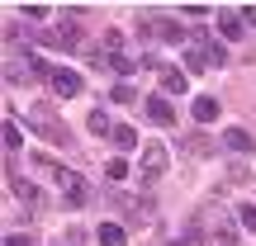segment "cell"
Here are the masks:
<instances>
[{
  "label": "cell",
  "instance_id": "cell-1",
  "mask_svg": "<svg viewBox=\"0 0 256 246\" xmlns=\"http://www.w3.org/2000/svg\"><path fill=\"white\" fill-rule=\"evenodd\" d=\"M194 237H200V246H238V223L209 204L194 213Z\"/></svg>",
  "mask_w": 256,
  "mask_h": 246
},
{
  "label": "cell",
  "instance_id": "cell-2",
  "mask_svg": "<svg viewBox=\"0 0 256 246\" xmlns=\"http://www.w3.org/2000/svg\"><path fill=\"white\" fill-rule=\"evenodd\" d=\"M34 161H38V171H43L48 175V180H52V185H62V194H66V204H86V185H81V175H76V171H66V166H57L52 161V156H34Z\"/></svg>",
  "mask_w": 256,
  "mask_h": 246
},
{
  "label": "cell",
  "instance_id": "cell-3",
  "mask_svg": "<svg viewBox=\"0 0 256 246\" xmlns=\"http://www.w3.org/2000/svg\"><path fill=\"white\" fill-rule=\"evenodd\" d=\"M138 28H142L147 38H162V43H185V28L176 24L171 14H152V9H147V14L138 19Z\"/></svg>",
  "mask_w": 256,
  "mask_h": 246
},
{
  "label": "cell",
  "instance_id": "cell-4",
  "mask_svg": "<svg viewBox=\"0 0 256 246\" xmlns=\"http://www.w3.org/2000/svg\"><path fill=\"white\" fill-rule=\"evenodd\" d=\"M166 166H171V156H166L162 142H147L142 147V185H156L166 175Z\"/></svg>",
  "mask_w": 256,
  "mask_h": 246
},
{
  "label": "cell",
  "instance_id": "cell-5",
  "mask_svg": "<svg viewBox=\"0 0 256 246\" xmlns=\"http://www.w3.org/2000/svg\"><path fill=\"white\" fill-rule=\"evenodd\" d=\"M76 19H81V9H66V14H62V24H57L52 28V43L57 47H81V24H76Z\"/></svg>",
  "mask_w": 256,
  "mask_h": 246
},
{
  "label": "cell",
  "instance_id": "cell-6",
  "mask_svg": "<svg viewBox=\"0 0 256 246\" xmlns=\"http://www.w3.org/2000/svg\"><path fill=\"white\" fill-rule=\"evenodd\" d=\"M28 119H34V128H38V133H48V137H52V142H72V133H66V128L57 123V119H52L48 109H38V104H28Z\"/></svg>",
  "mask_w": 256,
  "mask_h": 246
},
{
  "label": "cell",
  "instance_id": "cell-7",
  "mask_svg": "<svg viewBox=\"0 0 256 246\" xmlns=\"http://www.w3.org/2000/svg\"><path fill=\"white\" fill-rule=\"evenodd\" d=\"M48 81H52V90L62 95V100H72V95H81V76L66 71V66H57V71H48Z\"/></svg>",
  "mask_w": 256,
  "mask_h": 246
},
{
  "label": "cell",
  "instance_id": "cell-8",
  "mask_svg": "<svg viewBox=\"0 0 256 246\" xmlns=\"http://www.w3.org/2000/svg\"><path fill=\"white\" fill-rule=\"evenodd\" d=\"M10 190H14L19 199L28 204V209H43V190H38L34 180H19V175H10Z\"/></svg>",
  "mask_w": 256,
  "mask_h": 246
},
{
  "label": "cell",
  "instance_id": "cell-9",
  "mask_svg": "<svg viewBox=\"0 0 256 246\" xmlns=\"http://www.w3.org/2000/svg\"><path fill=\"white\" fill-rule=\"evenodd\" d=\"M114 209H119V213H138V218H152V204H147V199H138V194H114Z\"/></svg>",
  "mask_w": 256,
  "mask_h": 246
},
{
  "label": "cell",
  "instance_id": "cell-10",
  "mask_svg": "<svg viewBox=\"0 0 256 246\" xmlns=\"http://www.w3.org/2000/svg\"><path fill=\"white\" fill-rule=\"evenodd\" d=\"M147 119H152L156 128H171V123H176V109L162 100V95H152V100H147Z\"/></svg>",
  "mask_w": 256,
  "mask_h": 246
},
{
  "label": "cell",
  "instance_id": "cell-11",
  "mask_svg": "<svg viewBox=\"0 0 256 246\" xmlns=\"http://www.w3.org/2000/svg\"><path fill=\"white\" fill-rule=\"evenodd\" d=\"M223 147H228V152H238V156H247L252 152V133H247V128H228V133H223Z\"/></svg>",
  "mask_w": 256,
  "mask_h": 246
},
{
  "label": "cell",
  "instance_id": "cell-12",
  "mask_svg": "<svg viewBox=\"0 0 256 246\" xmlns=\"http://www.w3.org/2000/svg\"><path fill=\"white\" fill-rule=\"evenodd\" d=\"M185 156H194V161L214 156V137H209V133H194V137H185Z\"/></svg>",
  "mask_w": 256,
  "mask_h": 246
},
{
  "label": "cell",
  "instance_id": "cell-13",
  "mask_svg": "<svg viewBox=\"0 0 256 246\" xmlns=\"http://www.w3.org/2000/svg\"><path fill=\"white\" fill-rule=\"evenodd\" d=\"M156 71H162V90L166 95H185V71H176V66H156Z\"/></svg>",
  "mask_w": 256,
  "mask_h": 246
},
{
  "label": "cell",
  "instance_id": "cell-14",
  "mask_svg": "<svg viewBox=\"0 0 256 246\" xmlns=\"http://www.w3.org/2000/svg\"><path fill=\"white\" fill-rule=\"evenodd\" d=\"M190 109H194V123H214L218 119V100H209V95H200Z\"/></svg>",
  "mask_w": 256,
  "mask_h": 246
},
{
  "label": "cell",
  "instance_id": "cell-15",
  "mask_svg": "<svg viewBox=\"0 0 256 246\" xmlns=\"http://www.w3.org/2000/svg\"><path fill=\"white\" fill-rule=\"evenodd\" d=\"M218 33H223V38H242V14L223 9V14H218Z\"/></svg>",
  "mask_w": 256,
  "mask_h": 246
},
{
  "label": "cell",
  "instance_id": "cell-16",
  "mask_svg": "<svg viewBox=\"0 0 256 246\" xmlns=\"http://www.w3.org/2000/svg\"><path fill=\"white\" fill-rule=\"evenodd\" d=\"M100 246H124V228L119 223H104L100 228Z\"/></svg>",
  "mask_w": 256,
  "mask_h": 246
},
{
  "label": "cell",
  "instance_id": "cell-17",
  "mask_svg": "<svg viewBox=\"0 0 256 246\" xmlns=\"http://www.w3.org/2000/svg\"><path fill=\"white\" fill-rule=\"evenodd\" d=\"M114 142H119L124 152H128V147H138V133H133L128 123H114Z\"/></svg>",
  "mask_w": 256,
  "mask_h": 246
},
{
  "label": "cell",
  "instance_id": "cell-18",
  "mask_svg": "<svg viewBox=\"0 0 256 246\" xmlns=\"http://www.w3.org/2000/svg\"><path fill=\"white\" fill-rule=\"evenodd\" d=\"M0 137H5V152H19V142H24V137H19V128L5 119V128H0Z\"/></svg>",
  "mask_w": 256,
  "mask_h": 246
},
{
  "label": "cell",
  "instance_id": "cell-19",
  "mask_svg": "<svg viewBox=\"0 0 256 246\" xmlns=\"http://www.w3.org/2000/svg\"><path fill=\"white\" fill-rule=\"evenodd\" d=\"M90 133H110V137H114V123H110V114H100V109H95V114H90Z\"/></svg>",
  "mask_w": 256,
  "mask_h": 246
},
{
  "label": "cell",
  "instance_id": "cell-20",
  "mask_svg": "<svg viewBox=\"0 0 256 246\" xmlns=\"http://www.w3.org/2000/svg\"><path fill=\"white\" fill-rule=\"evenodd\" d=\"M110 71H119V76H133V71H138V62H133V57H124V52H119V57L110 62Z\"/></svg>",
  "mask_w": 256,
  "mask_h": 246
},
{
  "label": "cell",
  "instance_id": "cell-21",
  "mask_svg": "<svg viewBox=\"0 0 256 246\" xmlns=\"http://www.w3.org/2000/svg\"><path fill=\"white\" fill-rule=\"evenodd\" d=\"M114 104H133V85H128V81L114 85Z\"/></svg>",
  "mask_w": 256,
  "mask_h": 246
},
{
  "label": "cell",
  "instance_id": "cell-22",
  "mask_svg": "<svg viewBox=\"0 0 256 246\" xmlns=\"http://www.w3.org/2000/svg\"><path fill=\"white\" fill-rule=\"evenodd\" d=\"M110 180H128V166L124 161H110Z\"/></svg>",
  "mask_w": 256,
  "mask_h": 246
},
{
  "label": "cell",
  "instance_id": "cell-23",
  "mask_svg": "<svg viewBox=\"0 0 256 246\" xmlns=\"http://www.w3.org/2000/svg\"><path fill=\"white\" fill-rule=\"evenodd\" d=\"M238 218H242V223H247V228L256 232V204H247V209H242V213H238Z\"/></svg>",
  "mask_w": 256,
  "mask_h": 246
},
{
  "label": "cell",
  "instance_id": "cell-24",
  "mask_svg": "<svg viewBox=\"0 0 256 246\" xmlns=\"http://www.w3.org/2000/svg\"><path fill=\"white\" fill-rule=\"evenodd\" d=\"M5 246H34V242H28L24 232H14V237H5Z\"/></svg>",
  "mask_w": 256,
  "mask_h": 246
},
{
  "label": "cell",
  "instance_id": "cell-25",
  "mask_svg": "<svg viewBox=\"0 0 256 246\" xmlns=\"http://www.w3.org/2000/svg\"><path fill=\"white\" fill-rule=\"evenodd\" d=\"M242 24H256V5H247V9H242Z\"/></svg>",
  "mask_w": 256,
  "mask_h": 246
}]
</instances>
